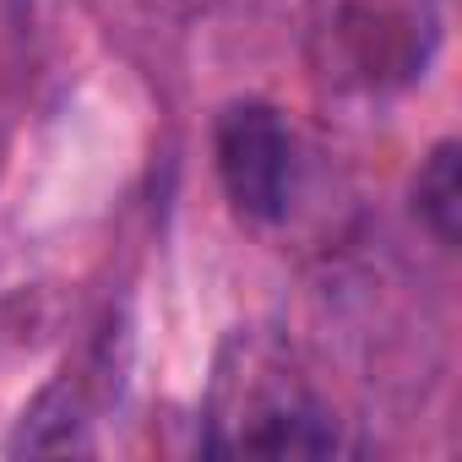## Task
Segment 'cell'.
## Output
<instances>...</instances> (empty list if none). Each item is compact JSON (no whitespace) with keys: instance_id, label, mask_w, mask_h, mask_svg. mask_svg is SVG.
<instances>
[{"instance_id":"6da1fadb","label":"cell","mask_w":462,"mask_h":462,"mask_svg":"<svg viewBox=\"0 0 462 462\" xmlns=\"http://www.w3.org/2000/svg\"><path fill=\"white\" fill-rule=\"evenodd\" d=\"M207 451L223 457H327L337 424L310 381L267 343H235L212 381Z\"/></svg>"},{"instance_id":"7a4b0ae2","label":"cell","mask_w":462,"mask_h":462,"mask_svg":"<svg viewBox=\"0 0 462 462\" xmlns=\"http://www.w3.org/2000/svg\"><path fill=\"white\" fill-rule=\"evenodd\" d=\"M212 152H217V180L245 217L256 223H278L289 212V190H294V136L283 125V115L262 98H240L217 115L212 131Z\"/></svg>"},{"instance_id":"3957f363","label":"cell","mask_w":462,"mask_h":462,"mask_svg":"<svg viewBox=\"0 0 462 462\" xmlns=\"http://www.w3.org/2000/svg\"><path fill=\"white\" fill-rule=\"evenodd\" d=\"M457 158H462L457 142H440L413 180V207L440 245H457V235H462V163Z\"/></svg>"}]
</instances>
